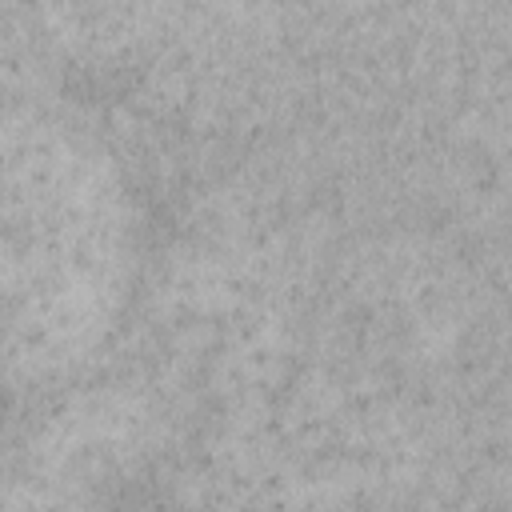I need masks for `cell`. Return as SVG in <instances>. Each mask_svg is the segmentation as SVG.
Here are the masks:
<instances>
[{
    "label": "cell",
    "mask_w": 512,
    "mask_h": 512,
    "mask_svg": "<svg viewBox=\"0 0 512 512\" xmlns=\"http://www.w3.org/2000/svg\"><path fill=\"white\" fill-rule=\"evenodd\" d=\"M124 208L108 164L68 124L0 112V364L64 356L108 316Z\"/></svg>",
    "instance_id": "1"
},
{
    "label": "cell",
    "mask_w": 512,
    "mask_h": 512,
    "mask_svg": "<svg viewBox=\"0 0 512 512\" xmlns=\"http://www.w3.org/2000/svg\"><path fill=\"white\" fill-rule=\"evenodd\" d=\"M0 512H72L68 504L60 500H48L32 488H20V484H0Z\"/></svg>",
    "instance_id": "2"
}]
</instances>
